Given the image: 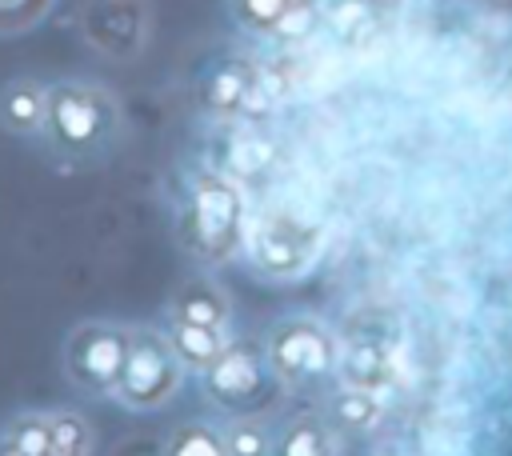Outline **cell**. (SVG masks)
<instances>
[{
  "label": "cell",
  "mask_w": 512,
  "mask_h": 456,
  "mask_svg": "<svg viewBox=\"0 0 512 456\" xmlns=\"http://www.w3.org/2000/svg\"><path fill=\"white\" fill-rule=\"evenodd\" d=\"M64 164H96L124 136V108L112 88L96 80L48 84V116L40 132Z\"/></svg>",
  "instance_id": "1"
},
{
  "label": "cell",
  "mask_w": 512,
  "mask_h": 456,
  "mask_svg": "<svg viewBox=\"0 0 512 456\" xmlns=\"http://www.w3.org/2000/svg\"><path fill=\"white\" fill-rule=\"evenodd\" d=\"M248 216L252 208L244 184L224 168H204L192 176L180 208V244L204 268L232 264L244 252Z\"/></svg>",
  "instance_id": "2"
},
{
  "label": "cell",
  "mask_w": 512,
  "mask_h": 456,
  "mask_svg": "<svg viewBox=\"0 0 512 456\" xmlns=\"http://www.w3.org/2000/svg\"><path fill=\"white\" fill-rule=\"evenodd\" d=\"M324 240H328V228L316 212L300 204H268L248 216L244 256L260 280L292 284L316 268Z\"/></svg>",
  "instance_id": "3"
},
{
  "label": "cell",
  "mask_w": 512,
  "mask_h": 456,
  "mask_svg": "<svg viewBox=\"0 0 512 456\" xmlns=\"http://www.w3.org/2000/svg\"><path fill=\"white\" fill-rule=\"evenodd\" d=\"M260 344H264V356H268L276 384L288 392L312 388V384L336 376V368H340V336L312 312L280 316L264 332Z\"/></svg>",
  "instance_id": "4"
},
{
  "label": "cell",
  "mask_w": 512,
  "mask_h": 456,
  "mask_svg": "<svg viewBox=\"0 0 512 456\" xmlns=\"http://www.w3.org/2000/svg\"><path fill=\"white\" fill-rule=\"evenodd\" d=\"M184 380H188V368L172 352L164 328L132 324L124 372H120V384H116L112 400L120 408L136 412V416H148V412H160L164 404H172L180 396Z\"/></svg>",
  "instance_id": "5"
},
{
  "label": "cell",
  "mask_w": 512,
  "mask_h": 456,
  "mask_svg": "<svg viewBox=\"0 0 512 456\" xmlns=\"http://www.w3.org/2000/svg\"><path fill=\"white\" fill-rule=\"evenodd\" d=\"M128 336L132 324H116V320H80L60 348V368L64 380L80 392V396H112L124 372V356H128Z\"/></svg>",
  "instance_id": "6"
},
{
  "label": "cell",
  "mask_w": 512,
  "mask_h": 456,
  "mask_svg": "<svg viewBox=\"0 0 512 456\" xmlns=\"http://www.w3.org/2000/svg\"><path fill=\"white\" fill-rule=\"evenodd\" d=\"M200 388L228 416H256V408L268 404V396L280 384H276V376L268 368L264 344H256V340H228V348L200 372Z\"/></svg>",
  "instance_id": "7"
},
{
  "label": "cell",
  "mask_w": 512,
  "mask_h": 456,
  "mask_svg": "<svg viewBox=\"0 0 512 456\" xmlns=\"http://www.w3.org/2000/svg\"><path fill=\"white\" fill-rule=\"evenodd\" d=\"M80 40L112 60V64H132L144 56L152 40V4L148 0H84L76 12Z\"/></svg>",
  "instance_id": "8"
},
{
  "label": "cell",
  "mask_w": 512,
  "mask_h": 456,
  "mask_svg": "<svg viewBox=\"0 0 512 456\" xmlns=\"http://www.w3.org/2000/svg\"><path fill=\"white\" fill-rule=\"evenodd\" d=\"M384 324H388L384 316L376 324L356 320V328L340 336V368H336L340 384L384 396L400 380V340L396 332L384 336Z\"/></svg>",
  "instance_id": "9"
},
{
  "label": "cell",
  "mask_w": 512,
  "mask_h": 456,
  "mask_svg": "<svg viewBox=\"0 0 512 456\" xmlns=\"http://www.w3.org/2000/svg\"><path fill=\"white\" fill-rule=\"evenodd\" d=\"M172 320H188V324H208V328H228L232 324V296L224 284H216L212 276H188L176 284L168 312Z\"/></svg>",
  "instance_id": "10"
},
{
  "label": "cell",
  "mask_w": 512,
  "mask_h": 456,
  "mask_svg": "<svg viewBox=\"0 0 512 456\" xmlns=\"http://www.w3.org/2000/svg\"><path fill=\"white\" fill-rule=\"evenodd\" d=\"M48 116V84L36 76H16L0 88V128L8 136H40Z\"/></svg>",
  "instance_id": "11"
},
{
  "label": "cell",
  "mask_w": 512,
  "mask_h": 456,
  "mask_svg": "<svg viewBox=\"0 0 512 456\" xmlns=\"http://www.w3.org/2000/svg\"><path fill=\"white\" fill-rule=\"evenodd\" d=\"M164 336L172 344V352L180 356V364L188 368V376H200L224 348H228V328H208V324H188V320H172L164 316Z\"/></svg>",
  "instance_id": "12"
},
{
  "label": "cell",
  "mask_w": 512,
  "mask_h": 456,
  "mask_svg": "<svg viewBox=\"0 0 512 456\" xmlns=\"http://www.w3.org/2000/svg\"><path fill=\"white\" fill-rule=\"evenodd\" d=\"M276 456H340V428L320 412H300L276 432Z\"/></svg>",
  "instance_id": "13"
},
{
  "label": "cell",
  "mask_w": 512,
  "mask_h": 456,
  "mask_svg": "<svg viewBox=\"0 0 512 456\" xmlns=\"http://www.w3.org/2000/svg\"><path fill=\"white\" fill-rule=\"evenodd\" d=\"M324 416H328L340 432L360 436V432H372V428L384 420V396L340 384V388L332 392V400H328V412H324Z\"/></svg>",
  "instance_id": "14"
},
{
  "label": "cell",
  "mask_w": 512,
  "mask_h": 456,
  "mask_svg": "<svg viewBox=\"0 0 512 456\" xmlns=\"http://www.w3.org/2000/svg\"><path fill=\"white\" fill-rule=\"evenodd\" d=\"M48 432H52V456H92L96 448V428L80 408H52Z\"/></svg>",
  "instance_id": "15"
},
{
  "label": "cell",
  "mask_w": 512,
  "mask_h": 456,
  "mask_svg": "<svg viewBox=\"0 0 512 456\" xmlns=\"http://www.w3.org/2000/svg\"><path fill=\"white\" fill-rule=\"evenodd\" d=\"M160 456H228L224 428H216L208 420H184L164 436Z\"/></svg>",
  "instance_id": "16"
},
{
  "label": "cell",
  "mask_w": 512,
  "mask_h": 456,
  "mask_svg": "<svg viewBox=\"0 0 512 456\" xmlns=\"http://www.w3.org/2000/svg\"><path fill=\"white\" fill-rule=\"evenodd\" d=\"M4 444L16 448L20 456H52V432H48V412L40 408H24L16 416L4 420L0 428Z\"/></svg>",
  "instance_id": "17"
},
{
  "label": "cell",
  "mask_w": 512,
  "mask_h": 456,
  "mask_svg": "<svg viewBox=\"0 0 512 456\" xmlns=\"http://www.w3.org/2000/svg\"><path fill=\"white\" fill-rule=\"evenodd\" d=\"M292 8L296 0H228V16L252 36H276Z\"/></svg>",
  "instance_id": "18"
},
{
  "label": "cell",
  "mask_w": 512,
  "mask_h": 456,
  "mask_svg": "<svg viewBox=\"0 0 512 456\" xmlns=\"http://www.w3.org/2000/svg\"><path fill=\"white\" fill-rule=\"evenodd\" d=\"M228 456H276V432L256 416H232L224 424Z\"/></svg>",
  "instance_id": "19"
},
{
  "label": "cell",
  "mask_w": 512,
  "mask_h": 456,
  "mask_svg": "<svg viewBox=\"0 0 512 456\" xmlns=\"http://www.w3.org/2000/svg\"><path fill=\"white\" fill-rule=\"evenodd\" d=\"M52 8H56V0H0V40L32 32Z\"/></svg>",
  "instance_id": "20"
},
{
  "label": "cell",
  "mask_w": 512,
  "mask_h": 456,
  "mask_svg": "<svg viewBox=\"0 0 512 456\" xmlns=\"http://www.w3.org/2000/svg\"><path fill=\"white\" fill-rule=\"evenodd\" d=\"M0 456H20V452H16V448H8V444H4V436H0Z\"/></svg>",
  "instance_id": "21"
},
{
  "label": "cell",
  "mask_w": 512,
  "mask_h": 456,
  "mask_svg": "<svg viewBox=\"0 0 512 456\" xmlns=\"http://www.w3.org/2000/svg\"><path fill=\"white\" fill-rule=\"evenodd\" d=\"M296 4H324V0H296Z\"/></svg>",
  "instance_id": "22"
}]
</instances>
